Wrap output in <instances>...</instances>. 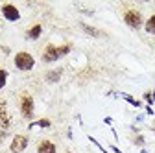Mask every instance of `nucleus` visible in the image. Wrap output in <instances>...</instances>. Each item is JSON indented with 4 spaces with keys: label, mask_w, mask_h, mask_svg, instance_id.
<instances>
[{
    "label": "nucleus",
    "mask_w": 155,
    "mask_h": 153,
    "mask_svg": "<svg viewBox=\"0 0 155 153\" xmlns=\"http://www.w3.org/2000/svg\"><path fill=\"white\" fill-rule=\"evenodd\" d=\"M70 52V46L65 44V46H54V44H48L45 48V54H43V61L45 63H52V61H57L61 55H67Z\"/></svg>",
    "instance_id": "1"
},
{
    "label": "nucleus",
    "mask_w": 155,
    "mask_h": 153,
    "mask_svg": "<svg viewBox=\"0 0 155 153\" xmlns=\"http://www.w3.org/2000/svg\"><path fill=\"white\" fill-rule=\"evenodd\" d=\"M35 65V59L28 54V52H18L15 55V67L18 70H31Z\"/></svg>",
    "instance_id": "2"
},
{
    "label": "nucleus",
    "mask_w": 155,
    "mask_h": 153,
    "mask_svg": "<svg viewBox=\"0 0 155 153\" xmlns=\"http://www.w3.org/2000/svg\"><path fill=\"white\" fill-rule=\"evenodd\" d=\"M124 21H126V24L127 26H131V28H140L142 26V15L137 11V9H129V11H126V15H124Z\"/></svg>",
    "instance_id": "3"
},
{
    "label": "nucleus",
    "mask_w": 155,
    "mask_h": 153,
    "mask_svg": "<svg viewBox=\"0 0 155 153\" xmlns=\"http://www.w3.org/2000/svg\"><path fill=\"white\" fill-rule=\"evenodd\" d=\"M21 111L24 114V118H31L33 116V98L28 96V94H24V96L21 98Z\"/></svg>",
    "instance_id": "4"
},
{
    "label": "nucleus",
    "mask_w": 155,
    "mask_h": 153,
    "mask_svg": "<svg viewBox=\"0 0 155 153\" xmlns=\"http://www.w3.org/2000/svg\"><path fill=\"white\" fill-rule=\"evenodd\" d=\"M11 124V116L8 112V105H6V100L0 98V127L2 129H8Z\"/></svg>",
    "instance_id": "5"
},
{
    "label": "nucleus",
    "mask_w": 155,
    "mask_h": 153,
    "mask_svg": "<svg viewBox=\"0 0 155 153\" xmlns=\"http://www.w3.org/2000/svg\"><path fill=\"white\" fill-rule=\"evenodd\" d=\"M26 146H28V137H24V135H17V137H13V142H11V151H13V153H21V151H24Z\"/></svg>",
    "instance_id": "6"
},
{
    "label": "nucleus",
    "mask_w": 155,
    "mask_h": 153,
    "mask_svg": "<svg viewBox=\"0 0 155 153\" xmlns=\"http://www.w3.org/2000/svg\"><path fill=\"white\" fill-rule=\"evenodd\" d=\"M2 15L8 18V21H18V18H21V13H18V9L13 6V4H4L2 6Z\"/></svg>",
    "instance_id": "7"
},
{
    "label": "nucleus",
    "mask_w": 155,
    "mask_h": 153,
    "mask_svg": "<svg viewBox=\"0 0 155 153\" xmlns=\"http://www.w3.org/2000/svg\"><path fill=\"white\" fill-rule=\"evenodd\" d=\"M37 151H39V153H55V146H54V142H50V140H43L41 144H39Z\"/></svg>",
    "instance_id": "8"
},
{
    "label": "nucleus",
    "mask_w": 155,
    "mask_h": 153,
    "mask_svg": "<svg viewBox=\"0 0 155 153\" xmlns=\"http://www.w3.org/2000/svg\"><path fill=\"white\" fill-rule=\"evenodd\" d=\"M41 31H43V26H41V24H35V26L28 31V39H39Z\"/></svg>",
    "instance_id": "9"
},
{
    "label": "nucleus",
    "mask_w": 155,
    "mask_h": 153,
    "mask_svg": "<svg viewBox=\"0 0 155 153\" xmlns=\"http://www.w3.org/2000/svg\"><path fill=\"white\" fill-rule=\"evenodd\" d=\"M146 31L155 35V15H151V17L148 18V22H146Z\"/></svg>",
    "instance_id": "10"
},
{
    "label": "nucleus",
    "mask_w": 155,
    "mask_h": 153,
    "mask_svg": "<svg viewBox=\"0 0 155 153\" xmlns=\"http://www.w3.org/2000/svg\"><path fill=\"white\" fill-rule=\"evenodd\" d=\"M59 76H61V70H52V72H48L46 80L48 81H57V80H59Z\"/></svg>",
    "instance_id": "11"
},
{
    "label": "nucleus",
    "mask_w": 155,
    "mask_h": 153,
    "mask_svg": "<svg viewBox=\"0 0 155 153\" xmlns=\"http://www.w3.org/2000/svg\"><path fill=\"white\" fill-rule=\"evenodd\" d=\"M81 28L89 33V35H92V37H98L100 35V31L98 30H96V28H92V26H87V24H81Z\"/></svg>",
    "instance_id": "12"
},
{
    "label": "nucleus",
    "mask_w": 155,
    "mask_h": 153,
    "mask_svg": "<svg viewBox=\"0 0 155 153\" xmlns=\"http://www.w3.org/2000/svg\"><path fill=\"white\" fill-rule=\"evenodd\" d=\"M6 80H8V72L0 68V89H2V87L6 85Z\"/></svg>",
    "instance_id": "13"
},
{
    "label": "nucleus",
    "mask_w": 155,
    "mask_h": 153,
    "mask_svg": "<svg viewBox=\"0 0 155 153\" xmlns=\"http://www.w3.org/2000/svg\"><path fill=\"white\" fill-rule=\"evenodd\" d=\"M31 125H41V127H48V125H50V120H39V122H35V124H31Z\"/></svg>",
    "instance_id": "14"
},
{
    "label": "nucleus",
    "mask_w": 155,
    "mask_h": 153,
    "mask_svg": "<svg viewBox=\"0 0 155 153\" xmlns=\"http://www.w3.org/2000/svg\"><path fill=\"white\" fill-rule=\"evenodd\" d=\"M124 98H126V100H127V102H129V103H133V105H135V107H139V105H140V103H139V102H137V100H133V98H131V96H124Z\"/></svg>",
    "instance_id": "15"
},
{
    "label": "nucleus",
    "mask_w": 155,
    "mask_h": 153,
    "mask_svg": "<svg viewBox=\"0 0 155 153\" xmlns=\"http://www.w3.org/2000/svg\"><path fill=\"white\" fill-rule=\"evenodd\" d=\"M142 153H148V151H142Z\"/></svg>",
    "instance_id": "16"
}]
</instances>
